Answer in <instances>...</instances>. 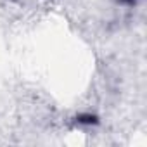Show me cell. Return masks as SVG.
<instances>
[{
	"instance_id": "6da1fadb",
	"label": "cell",
	"mask_w": 147,
	"mask_h": 147,
	"mask_svg": "<svg viewBox=\"0 0 147 147\" xmlns=\"http://www.w3.org/2000/svg\"><path fill=\"white\" fill-rule=\"evenodd\" d=\"M80 121H83V123H95V118L94 116H82Z\"/></svg>"
}]
</instances>
